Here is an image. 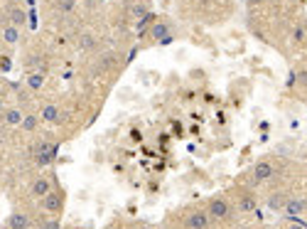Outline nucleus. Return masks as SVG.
<instances>
[{"mask_svg":"<svg viewBox=\"0 0 307 229\" xmlns=\"http://www.w3.org/2000/svg\"><path fill=\"white\" fill-rule=\"evenodd\" d=\"M22 118H25V114H22L20 109H5V111H2V121H5L7 126H20Z\"/></svg>","mask_w":307,"mask_h":229,"instance_id":"obj_9","label":"nucleus"},{"mask_svg":"<svg viewBox=\"0 0 307 229\" xmlns=\"http://www.w3.org/2000/svg\"><path fill=\"white\" fill-rule=\"evenodd\" d=\"M140 229H153V227H140Z\"/></svg>","mask_w":307,"mask_h":229,"instance_id":"obj_24","label":"nucleus"},{"mask_svg":"<svg viewBox=\"0 0 307 229\" xmlns=\"http://www.w3.org/2000/svg\"><path fill=\"white\" fill-rule=\"evenodd\" d=\"M248 2H251V5H260L263 0H248Z\"/></svg>","mask_w":307,"mask_h":229,"instance_id":"obj_22","label":"nucleus"},{"mask_svg":"<svg viewBox=\"0 0 307 229\" xmlns=\"http://www.w3.org/2000/svg\"><path fill=\"white\" fill-rule=\"evenodd\" d=\"M285 195L283 192H275V195H270V200H268V207L270 210H280V207H285Z\"/></svg>","mask_w":307,"mask_h":229,"instance_id":"obj_14","label":"nucleus"},{"mask_svg":"<svg viewBox=\"0 0 307 229\" xmlns=\"http://www.w3.org/2000/svg\"><path fill=\"white\" fill-rule=\"evenodd\" d=\"M27 86H30L32 91H40V89L45 86V72H40V69L30 72V74H27Z\"/></svg>","mask_w":307,"mask_h":229,"instance_id":"obj_11","label":"nucleus"},{"mask_svg":"<svg viewBox=\"0 0 307 229\" xmlns=\"http://www.w3.org/2000/svg\"><path fill=\"white\" fill-rule=\"evenodd\" d=\"M59 118H61L59 106H54V104H45V106H42L40 121H45V123H59Z\"/></svg>","mask_w":307,"mask_h":229,"instance_id":"obj_6","label":"nucleus"},{"mask_svg":"<svg viewBox=\"0 0 307 229\" xmlns=\"http://www.w3.org/2000/svg\"><path fill=\"white\" fill-rule=\"evenodd\" d=\"M273 175H275V168H273L268 160L256 163V168H253V180H256V182H265V180H270Z\"/></svg>","mask_w":307,"mask_h":229,"instance_id":"obj_5","label":"nucleus"},{"mask_svg":"<svg viewBox=\"0 0 307 229\" xmlns=\"http://www.w3.org/2000/svg\"><path fill=\"white\" fill-rule=\"evenodd\" d=\"M130 15H133V20H138V22H140V20H143V17L148 15V10H145L143 5H135V7L130 10Z\"/></svg>","mask_w":307,"mask_h":229,"instance_id":"obj_16","label":"nucleus"},{"mask_svg":"<svg viewBox=\"0 0 307 229\" xmlns=\"http://www.w3.org/2000/svg\"><path fill=\"white\" fill-rule=\"evenodd\" d=\"M5 17H7V22L15 25V27H22V25H25V12H22L20 7H7Z\"/></svg>","mask_w":307,"mask_h":229,"instance_id":"obj_10","label":"nucleus"},{"mask_svg":"<svg viewBox=\"0 0 307 229\" xmlns=\"http://www.w3.org/2000/svg\"><path fill=\"white\" fill-rule=\"evenodd\" d=\"M150 35H153V37H157V40H162V42H170V40H172V35H170V27H167L165 22H157V25H153Z\"/></svg>","mask_w":307,"mask_h":229,"instance_id":"obj_12","label":"nucleus"},{"mask_svg":"<svg viewBox=\"0 0 307 229\" xmlns=\"http://www.w3.org/2000/svg\"><path fill=\"white\" fill-rule=\"evenodd\" d=\"M206 215L211 220H226L231 215V207H229V202L224 197H211L209 200V207H206Z\"/></svg>","mask_w":307,"mask_h":229,"instance_id":"obj_1","label":"nucleus"},{"mask_svg":"<svg viewBox=\"0 0 307 229\" xmlns=\"http://www.w3.org/2000/svg\"><path fill=\"white\" fill-rule=\"evenodd\" d=\"M0 37H2V42H5V45H17V40H20V27H15V25L5 22V25H2V30H0Z\"/></svg>","mask_w":307,"mask_h":229,"instance_id":"obj_8","label":"nucleus"},{"mask_svg":"<svg viewBox=\"0 0 307 229\" xmlns=\"http://www.w3.org/2000/svg\"><path fill=\"white\" fill-rule=\"evenodd\" d=\"M211 217L204 212V210H194L187 215V229H209Z\"/></svg>","mask_w":307,"mask_h":229,"instance_id":"obj_4","label":"nucleus"},{"mask_svg":"<svg viewBox=\"0 0 307 229\" xmlns=\"http://www.w3.org/2000/svg\"><path fill=\"white\" fill-rule=\"evenodd\" d=\"M2 111H5V104H2V99H0V116H2Z\"/></svg>","mask_w":307,"mask_h":229,"instance_id":"obj_23","label":"nucleus"},{"mask_svg":"<svg viewBox=\"0 0 307 229\" xmlns=\"http://www.w3.org/2000/svg\"><path fill=\"white\" fill-rule=\"evenodd\" d=\"M303 207H305V205H303L300 200H290V202H285V212H288L290 217L300 215V212H303Z\"/></svg>","mask_w":307,"mask_h":229,"instance_id":"obj_15","label":"nucleus"},{"mask_svg":"<svg viewBox=\"0 0 307 229\" xmlns=\"http://www.w3.org/2000/svg\"><path fill=\"white\" fill-rule=\"evenodd\" d=\"M42 207H45V212H50L52 217H57L61 212V207H64V195H61L59 190H52L50 195H45L42 200Z\"/></svg>","mask_w":307,"mask_h":229,"instance_id":"obj_2","label":"nucleus"},{"mask_svg":"<svg viewBox=\"0 0 307 229\" xmlns=\"http://www.w3.org/2000/svg\"><path fill=\"white\" fill-rule=\"evenodd\" d=\"M305 27H303V25H298V27H295V30H293V40H295V42H305Z\"/></svg>","mask_w":307,"mask_h":229,"instance_id":"obj_18","label":"nucleus"},{"mask_svg":"<svg viewBox=\"0 0 307 229\" xmlns=\"http://www.w3.org/2000/svg\"><path fill=\"white\" fill-rule=\"evenodd\" d=\"M290 229H300V227H290Z\"/></svg>","mask_w":307,"mask_h":229,"instance_id":"obj_25","label":"nucleus"},{"mask_svg":"<svg viewBox=\"0 0 307 229\" xmlns=\"http://www.w3.org/2000/svg\"><path fill=\"white\" fill-rule=\"evenodd\" d=\"M300 76V84H307V72H303V74H298Z\"/></svg>","mask_w":307,"mask_h":229,"instance_id":"obj_21","label":"nucleus"},{"mask_svg":"<svg viewBox=\"0 0 307 229\" xmlns=\"http://www.w3.org/2000/svg\"><path fill=\"white\" fill-rule=\"evenodd\" d=\"M54 187H52V180L47 177V175H40V177H35L32 180V185H30V195L35 197V200H42L45 195H50Z\"/></svg>","mask_w":307,"mask_h":229,"instance_id":"obj_3","label":"nucleus"},{"mask_svg":"<svg viewBox=\"0 0 307 229\" xmlns=\"http://www.w3.org/2000/svg\"><path fill=\"white\" fill-rule=\"evenodd\" d=\"M42 229H61V225H59L57 217H52V220H47V222L42 225Z\"/></svg>","mask_w":307,"mask_h":229,"instance_id":"obj_20","label":"nucleus"},{"mask_svg":"<svg viewBox=\"0 0 307 229\" xmlns=\"http://www.w3.org/2000/svg\"><path fill=\"white\" fill-rule=\"evenodd\" d=\"M253 207H256V202H253V197H244V200L239 202V210H241V212H251Z\"/></svg>","mask_w":307,"mask_h":229,"instance_id":"obj_17","label":"nucleus"},{"mask_svg":"<svg viewBox=\"0 0 307 229\" xmlns=\"http://www.w3.org/2000/svg\"><path fill=\"white\" fill-rule=\"evenodd\" d=\"M288 2H295V0H288Z\"/></svg>","mask_w":307,"mask_h":229,"instance_id":"obj_26","label":"nucleus"},{"mask_svg":"<svg viewBox=\"0 0 307 229\" xmlns=\"http://www.w3.org/2000/svg\"><path fill=\"white\" fill-rule=\"evenodd\" d=\"M81 50H91L94 47V35H81Z\"/></svg>","mask_w":307,"mask_h":229,"instance_id":"obj_19","label":"nucleus"},{"mask_svg":"<svg viewBox=\"0 0 307 229\" xmlns=\"http://www.w3.org/2000/svg\"><path fill=\"white\" fill-rule=\"evenodd\" d=\"M37 123H40V114H27V116L22 118L20 128H25V131H35V128H37Z\"/></svg>","mask_w":307,"mask_h":229,"instance_id":"obj_13","label":"nucleus"},{"mask_svg":"<svg viewBox=\"0 0 307 229\" xmlns=\"http://www.w3.org/2000/svg\"><path fill=\"white\" fill-rule=\"evenodd\" d=\"M7 227L10 229H32V220H30V215H25V212H12L10 220H7Z\"/></svg>","mask_w":307,"mask_h":229,"instance_id":"obj_7","label":"nucleus"}]
</instances>
